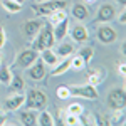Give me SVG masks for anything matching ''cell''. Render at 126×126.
Returning <instances> with one entry per match:
<instances>
[{
  "mask_svg": "<svg viewBox=\"0 0 126 126\" xmlns=\"http://www.w3.org/2000/svg\"><path fill=\"white\" fill-rule=\"evenodd\" d=\"M37 59H39V52L35 49H25V50H22L19 56H17V66L22 67V69H27Z\"/></svg>",
  "mask_w": 126,
  "mask_h": 126,
  "instance_id": "obj_6",
  "label": "cell"
},
{
  "mask_svg": "<svg viewBox=\"0 0 126 126\" xmlns=\"http://www.w3.org/2000/svg\"><path fill=\"white\" fill-rule=\"evenodd\" d=\"M66 0H44L40 3H35L34 5V12L37 15H49L52 14L54 10H61V9H66Z\"/></svg>",
  "mask_w": 126,
  "mask_h": 126,
  "instance_id": "obj_3",
  "label": "cell"
},
{
  "mask_svg": "<svg viewBox=\"0 0 126 126\" xmlns=\"http://www.w3.org/2000/svg\"><path fill=\"white\" fill-rule=\"evenodd\" d=\"M27 74H29V78L32 81H42L46 78V64L42 62V59L39 57L32 66L27 67Z\"/></svg>",
  "mask_w": 126,
  "mask_h": 126,
  "instance_id": "obj_8",
  "label": "cell"
},
{
  "mask_svg": "<svg viewBox=\"0 0 126 126\" xmlns=\"http://www.w3.org/2000/svg\"><path fill=\"white\" fill-rule=\"evenodd\" d=\"M116 17V9L111 3H103L96 15V22H111Z\"/></svg>",
  "mask_w": 126,
  "mask_h": 126,
  "instance_id": "obj_10",
  "label": "cell"
},
{
  "mask_svg": "<svg viewBox=\"0 0 126 126\" xmlns=\"http://www.w3.org/2000/svg\"><path fill=\"white\" fill-rule=\"evenodd\" d=\"M24 103H25V94H22V93H10V96L5 99L3 106H5L7 111H17V109H20L24 106Z\"/></svg>",
  "mask_w": 126,
  "mask_h": 126,
  "instance_id": "obj_7",
  "label": "cell"
},
{
  "mask_svg": "<svg viewBox=\"0 0 126 126\" xmlns=\"http://www.w3.org/2000/svg\"><path fill=\"white\" fill-rule=\"evenodd\" d=\"M24 104L29 108V109L40 111V109H44V108L47 106V94L44 91H40V89L32 87V89L27 91V94H25V103Z\"/></svg>",
  "mask_w": 126,
  "mask_h": 126,
  "instance_id": "obj_2",
  "label": "cell"
},
{
  "mask_svg": "<svg viewBox=\"0 0 126 126\" xmlns=\"http://www.w3.org/2000/svg\"><path fill=\"white\" fill-rule=\"evenodd\" d=\"M37 125L39 126H54L56 121H54V118H52V114L49 111L40 109V113L37 114Z\"/></svg>",
  "mask_w": 126,
  "mask_h": 126,
  "instance_id": "obj_20",
  "label": "cell"
},
{
  "mask_svg": "<svg viewBox=\"0 0 126 126\" xmlns=\"http://www.w3.org/2000/svg\"><path fill=\"white\" fill-rule=\"evenodd\" d=\"M82 113H84V108L81 106L79 103H72V104H69V108H67V114L79 116V114H82Z\"/></svg>",
  "mask_w": 126,
  "mask_h": 126,
  "instance_id": "obj_26",
  "label": "cell"
},
{
  "mask_svg": "<svg viewBox=\"0 0 126 126\" xmlns=\"http://www.w3.org/2000/svg\"><path fill=\"white\" fill-rule=\"evenodd\" d=\"M87 3H94V2H97V0H86Z\"/></svg>",
  "mask_w": 126,
  "mask_h": 126,
  "instance_id": "obj_35",
  "label": "cell"
},
{
  "mask_svg": "<svg viewBox=\"0 0 126 126\" xmlns=\"http://www.w3.org/2000/svg\"><path fill=\"white\" fill-rule=\"evenodd\" d=\"M72 15L78 20H86L89 17V10L84 3H74L72 5Z\"/></svg>",
  "mask_w": 126,
  "mask_h": 126,
  "instance_id": "obj_19",
  "label": "cell"
},
{
  "mask_svg": "<svg viewBox=\"0 0 126 126\" xmlns=\"http://www.w3.org/2000/svg\"><path fill=\"white\" fill-rule=\"evenodd\" d=\"M71 37L74 42H86L89 39V32L84 25H74L71 30Z\"/></svg>",
  "mask_w": 126,
  "mask_h": 126,
  "instance_id": "obj_14",
  "label": "cell"
},
{
  "mask_svg": "<svg viewBox=\"0 0 126 126\" xmlns=\"http://www.w3.org/2000/svg\"><path fill=\"white\" fill-rule=\"evenodd\" d=\"M24 79L20 78L19 74H12V78L9 81V93H22L24 91Z\"/></svg>",
  "mask_w": 126,
  "mask_h": 126,
  "instance_id": "obj_16",
  "label": "cell"
},
{
  "mask_svg": "<svg viewBox=\"0 0 126 126\" xmlns=\"http://www.w3.org/2000/svg\"><path fill=\"white\" fill-rule=\"evenodd\" d=\"M52 32H54V39L56 40H62L69 32V20L64 19V20H61L59 24L52 25Z\"/></svg>",
  "mask_w": 126,
  "mask_h": 126,
  "instance_id": "obj_13",
  "label": "cell"
},
{
  "mask_svg": "<svg viewBox=\"0 0 126 126\" xmlns=\"http://www.w3.org/2000/svg\"><path fill=\"white\" fill-rule=\"evenodd\" d=\"M78 56L84 61V64H89L91 59H93V56H94V49H93V47H82L81 50H79Z\"/></svg>",
  "mask_w": 126,
  "mask_h": 126,
  "instance_id": "obj_25",
  "label": "cell"
},
{
  "mask_svg": "<svg viewBox=\"0 0 126 126\" xmlns=\"http://www.w3.org/2000/svg\"><path fill=\"white\" fill-rule=\"evenodd\" d=\"M104 78H106V71H104V69H94V71H91L89 76H87L89 84H93V86H99V84L104 81Z\"/></svg>",
  "mask_w": 126,
  "mask_h": 126,
  "instance_id": "obj_17",
  "label": "cell"
},
{
  "mask_svg": "<svg viewBox=\"0 0 126 126\" xmlns=\"http://www.w3.org/2000/svg\"><path fill=\"white\" fill-rule=\"evenodd\" d=\"M54 32H52V24L47 22V24H42L40 30L37 32V35L34 37V42H32V49H35L37 52H40L42 49H47L54 46Z\"/></svg>",
  "mask_w": 126,
  "mask_h": 126,
  "instance_id": "obj_1",
  "label": "cell"
},
{
  "mask_svg": "<svg viewBox=\"0 0 126 126\" xmlns=\"http://www.w3.org/2000/svg\"><path fill=\"white\" fill-rule=\"evenodd\" d=\"M118 72H119V76H125V72H126L125 62H118Z\"/></svg>",
  "mask_w": 126,
  "mask_h": 126,
  "instance_id": "obj_32",
  "label": "cell"
},
{
  "mask_svg": "<svg viewBox=\"0 0 126 126\" xmlns=\"http://www.w3.org/2000/svg\"><path fill=\"white\" fill-rule=\"evenodd\" d=\"M118 22H119V24H126V12H125V10L118 15Z\"/></svg>",
  "mask_w": 126,
  "mask_h": 126,
  "instance_id": "obj_33",
  "label": "cell"
},
{
  "mask_svg": "<svg viewBox=\"0 0 126 126\" xmlns=\"http://www.w3.org/2000/svg\"><path fill=\"white\" fill-rule=\"evenodd\" d=\"M0 3H2V7L7 10L9 14H19L20 10H22V5H20L19 2H15V0H0Z\"/></svg>",
  "mask_w": 126,
  "mask_h": 126,
  "instance_id": "obj_21",
  "label": "cell"
},
{
  "mask_svg": "<svg viewBox=\"0 0 126 126\" xmlns=\"http://www.w3.org/2000/svg\"><path fill=\"white\" fill-rule=\"evenodd\" d=\"M69 69H71V59H69V57H64V61H59L57 64L52 67L50 76H61V74L67 72Z\"/></svg>",
  "mask_w": 126,
  "mask_h": 126,
  "instance_id": "obj_18",
  "label": "cell"
},
{
  "mask_svg": "<svg viewBox=\"0 0 126 126\" xmlns=\"http://www.w3.org/2000/svg\"><path fill=\"white\" fill-rule=\"evenodd\" d=\"M5 42H7V37H5V30L0 27V49L5 46Z\"/></svg>",
  "mask_w": 126,
  "mask_h": 126,
  "instance_id": "obj_30",
  "label": "cell"
},
{
  "mask_svg": "<svg viewBox=\"0 0 126 126\" xmlns=\"http://www.w3.org/2000/svg\"><path fill=\"white\" fill-rule=\"evenodd\" d=\"M96 35H97V39H99V42H103V44H113L118 39L116 30L113 29V27H109V25H101L96 30Z\"/></svg>",
  "mask_w": 126,
  "mask_h": 126,
  "instance_id": "obj_9",
  "label": "cell"
},
{
  "mask_svg": "<svg viewBox=\"0 0 126 126\" xmlns=\"http://www.w3.org/2000/svg\"><path fill=\"white\" fill-rule=\"evenodd\" d=\"M20 123L25 126H35L37 125V114H35V109H24L20 113Z\"/></svg>",
  "mask_w": 126,
  "mask_h": 126,
  "instance_id": "obj_15",
  "label": "cell"
},
{
  "mask_svg": "<svg viewBox=\"0 0 126 126\" xmlns=\"http://www.w3.org/2000/svg\"><path fill=\"white\" fill-rule=\"evenodd\" d=\"M84 66H86V64H84V61L79 57V56L71 57V67H72V69H78V71H79V69H82Z\"/></svg>",
  "mask_w": 126,
  "mask_h": 126,
  "instance_id": "obj_28",
  "label": "cell"
},
{
  "mask_svg": "<svg viewBox=\"0 0 126 126\" xmlns=\"http://www.w3.org/2000/svg\"><path fill=\"white\" fill-rule=\"evenodd\" d=\"M10 78H12V72H10V67L5 64V62H0V82L3 84H9Z\"/></svg>",
  "mask_w": 126,
  "mask_h": 126,
  "instance_id": "obj_24",
  "label": "cell"
},
{
  "mask_svg": "<svg viewBox=\"0 0 126 126\" xmlns=\"http://www.w3.org/2000/svg\"><path fill=\"white\" fill-rule=\"evenodd\" d=\"M116 2L119 3V5H125V3H126V0H116Z\"/></svg>",
  "mask_w": 126,
  "mask_h": 126,
  "instance_id": "obj_34",
  "label": "cell"
},
{
  "mask_svg": "<svg viewBox=\"0 0 126 126\" xmlns=\"http://www.w3.org/2000/svg\"><path fill=\"white\" fill-rule=\"evenodd\" d=\"M0 62H2V56H0Z\"/></svg>",
  "mask_w": 126,
  "mask_h": 126,
  "instance_id": "obj_38",
  "label": "cell"
},
{
  "mask_svg": "<svg viewBox=\"0 0 126 126\" xmlns=\"http://www.w3.org/2000/svg\"><path fill=\"white\" fill-rule=\"evenodd\" d=\"M39 57L42 59V62L46 64V66H49V67H54L56 64L59 62V57H57V54L52 50L50 47H47V49H42L39 52Z\"/></svg>",
  "mask_w": 126,
  "mask_h": 126,
  "instance_id": "obj_11",
  "label": "cell"
},
{
  "mask_svg": "<svg viewBox=\"0 0 126 126\" xmlns=\"http://www.w3.org/2000/svg\"><path fill=\"white\" fill-rule=\"evenodd\" d=\"M15 2H19L20 5H24V2H25V0H15Z\"/></svg>",
  "mask_w": 126,
  "mask_h": 126,
  "instance_id": "obj_36",
  "label": "cell"
},
{
  "mask_svg": "<svg viewBox=\"0 0 126 126\" xmlns=\"http://www.w3.org/2000/svg\"><path fill=\"white\" fill-rule=\"evenodd\" d=\"M72 52H74V46L71 42H62L57 47V52L56 54H57V57H71Z\"/></svg>",
  "mask_w": 126,
  "mask_h": 126,
  "instance_id": "obj_22",
  "label": "cell"
},
{
  "mask_svg": "<svg viewBox=\"0 0 126 126\" xmlns=\"http://www.w3.org/2000/svg\"><path fill=\"white\" fill-rule=\"evenodd\" d=\"M71 96L84 97V99H97V89L93 84H79V86H69Z\"/></svg>",
  "mask_w": 126,
  "mask_h": 126,
  "instance_id": "obj_5",
  "label": "cell"
},
{
  "mask_svg": "<svg viewBox=\"0 0 126 126\" xmlns=\"http://www.w3.org/2000/svg\"><path fill=\"white\" fill-rule=\"evenodd\" d=\"M5 123H7V113L3 109H0V126L5 125Z\"/></svg>",
  "mask_w": 126,
  "mask_h": 126,
  "instance_id": "obj_31",
  "label": "cell"
},
{
  "mask_svg": "<svg viewBox=\"0 0 126 126\" xmlns=\"http://www.w3.org/2000/svg\"><path fill=\"white\" fill-rule=\"evenodd\" d=\"M47 17H49V22H50L52 25H56V24H59V22H61V20L67 19V12H66L64 9H61V10H54L52 14H49Z\"/></svg>",
  "mask_w": 126,
  "mask_h": 126,
  "instance_id": "obj_23",
  "label": "cell"
},
{
  "mask_svg": "<svg viewBox=\"0 0 126 126\" xmlns=\"http://www.w3.org/2000/svg\"><path fill=\"white\" fill-rule=\"evenodd\" d=\"M42 27V22L37 19H32V20H27L25 24H24V34L29 37V39H34L35 35H37V32L40 30Z\"/></svg>",
  "mask_w": 126,
  "mask_h": 126,
  "instance_id": "obj_12",
  "label": "cell"
},
{
  "mask_svg": "<svg viewBox=\"0 0 126 126\" xmlns=\"http://www.w3.org/2000/svg\"><path fill=\"white\" fill-rule=\"evenodd\" d=\"M56 94H57L59 99L66 101L67 97H71V93H69V86H59L57 89H56Z\"/></svg>",
  "mask_w": 126,
  "mask_h": 126,
  "instance_id": "obj_27",
  "label": "cell"
},
{
  "mask_svg": "<svg viewBox=\"0 0 126 126\" xmlns=\"http://www.w3.org/2000/svg\"><path fill=\"white\" fill-rule=\"evenodd\" d=\"M108 106L111 108L113 111L125 109V106H126V93H125V89H121V87L111 89L109 94H108Z\"/></svg>",
  "mask_w": 126,
  "mask_h": 126,
  "instance_id": "obj_4",
  "label": "cell"
},
{
  "mask_svg": "<svg viewBox=\"0 0 126 126\" xmlns=\"http://www.w3.org/2000/svg\"><path fill=\"white\" fill-rule=\"evenodd\" d=\"M66 125H79V118L74 114H67L66 116Z\"/></svg>",
  "mask_w": 126,
  "mask_h": 126,
  "instance_id": "obj_29",
  "label": "cell"
},
{
  "mask_svg": "<svg viewBox=\"0 0 126 126\" xmlns=\"http://www.w3.org/2000/svg\"><path fill=\"white\" fill-rule=\"evenodd\" d=\"M35 2H37V3H40V2H44V0H35Z\"/></svg>",
  "mask_w": 126,
  "mask_h": 126,
  "instance_id": "obj_37",
  "label": "cell"
}]
</instances>
